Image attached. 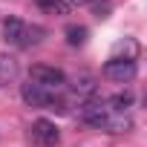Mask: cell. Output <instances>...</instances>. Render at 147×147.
Returning <instances> with one entry per match:
<instances>
[{
    "instance_id": "obj_4",
    "label": "cell",
    "mask_w": 147,
    "mask_h": 147,
    "mask_svg": "<svg viewBox=\"0 0 147 147\" xmlns=\"http://www.w3.org/2000/svg\"><path fill=\"white\" fill-rule=\"evenodd\" d=\"M20 98H23L29 107L49 110V107H52V101H55V92H52V90H43V87H40V84H35V81H29V84H23V87H20Z\"/></svg>"
},
{
    "instance_id": "obj_7",
    "label": "cell",
    "mask_w": 147,
    "mask_h": 147,
    "mask_svg": "<svg viewBox=\"0 0 147 147\" xmlns=\"http://www.w3.org/2000/svg\"><path fill=\"white\" fill-rule=\"evenodd\" d=\"M72 92H75L81 101H87V98H95L98 84H95V78L90 75V72H81V75L72 78Z\"/></svg>"
},
{
    "instance_id": "obj_5",
    "label": "cell",
    "mask_w": 147,
    "mask_h": 147,
    "mask_svg": "<svg viewBox=\"0 0 147 147\" xmlns=\"http://www.w3.org/2000/svg\"><path fill=\"white\" fill-rule=\"evenodd\" d=\"M32 138H35L40 147H55V144L61 141V133H58L55 121H49V118H38V121L32 124Z\"/></svg>"
},
{
    "instance_id": "obj_2",
    "label": "cell",
    "mask_w": 147,
    "mask_h": 147,
    "mask_svg": "<svg viewBox=\"0 0 147 147\" xmlns=\"http://www.w3.org/2000/svg\"><path fill=\"white\" fill-rule=\"evenodd\" d=\"M29 81H35V84H40L43 90H61L63 84H66V75L61 69H55V66H43V63H35V66H29Z\"/></svg>"
},
{
    "instance_id": "obj_12",
    "label": "cell",
    "mask_w": 147,
    "mask_h": 147,
    "mask_svg": "<svg viewBox=\"0 0 147 147\" xmlns=\"http://www.w3.org/2000/svg\"><path fill=\"white\" fill-rule=\"evenodd\" d=\"M87 26H66V43L69 46H84L87 43Z\"/></svg>"
},
{
    "instance_id": "obj_6",
    "label": "cell",
    "mask_w": 147,
    "mask_h": 147,
    "mask_svg": "<svg viewBox=\"0 0 147 147\" xmlns=\"http://www.w3.org/2000/svg\"><path fill=\"white\" fill-rule=\"evenodd\" d=\"M18 75H20V63H18V58L9 55V52H0V87L15 84Z\"/></svg>"
},
{
    "instance_id": "obj_1",
    "label": "cell",
    "mask_w": 147,
    "mask_h": 147,
    "mask_svg": "<svg viewBox=\"0 0 147 147\" xmlns=\"http://www.w3.org/2000/svg\"><path fill=\"white\" fill-rule=\"evenodd\" d=\"M110 113H113V107L104 101V98H87V101H81V107H78V118L84 121V124H90V127H104V121L110 118Z\"/></svg>"
},
{
    "instance_id": "obj_11",
    "label": "cell",
    "mask_w": 147,
    "mask_h": 147,
    "mask_svg": "<svg viewBox=\"0 0 147 147\" xmlns=\"http://www.w3.org/2000/svg\"><path fill=\"white\" fill-rule=\"evenodd\" d=\"M133 101H136V98H133V92H130V90H124V92L113 95V98H110L107 104L113 107V113H124L127 107H133Z\"/></svg>"
},
{
    "instance_id": "obj_13",
    "label": "cell",
    "mask_w": 147,
    "mask_h": 147,
    "mask_svg": "<svg viewBox=\"0 0 147 147\" xmlns=\"http://www.w3.org/2000/svg\"><path fill=\"white\" fill-rule=\"evenodd\" d=\"M40 35H46L40 26H26V29H23V38H20V46H35V43H40Z\"/></svg>"
},
{
    "instance_id": "obj_9",
    "label": "cell",
    "mask_w": 147,
    "mask_h": 147,
    "mask_svg": "<svg viewBox=\"0 0 147 147\" xmlns=\"http://www.w3.org/2000/svg\"><path fill=\"white\" fill-rule=\"evenodd\" d=\"M101 130H107V133H127V130H130V118H127L124 113H118V115L110 113V118L104 121Z\"/></svg>"
},
{
    "instance_id": "obj_15",
    "label": "cell",
    "mask_w": 147,
    "mask_h": 147,
    "mask_svg": "<svg viewBox=\"0 0 147 147\" xmlns=\"http://www.w3.org/2000/svg\"><path fill=\"white\" fill-rule=\"evenodd\" d=\"M66 3H69V6H72V3H84V0H66Z\"/></svg>"
},
{
    "instance_id": "obj_10",
    "label": "cell",
    "mask_w": 147,
    "mask_h": 147,
    "mask_svg": "<svg viewBox=\"0 0 147 147\" xmlns=\"http://www.w3.org/2000/svg\"><path fill=\"white\" fill-rule=\"evenodd\" d=\"M35 3L43 12H49V15H69V9H72L66 0H35Z\"/></svg>"
},
{
    "instance_id": "obj_3",
    "label": "cell",
    "mask_w": 147,
    "mask_h": 147,
    "mask_svg": "<svg viewBox=\"0 0 147 147\" xmlns=\"http://www.w3.org/2000/svg\"><path fill=\"white\" fill-rule=\"evenodd\" d=\"M136 72H138V66L130 58H110L104 63V78H110L115 84H130L136 78Z\"/></svg>"
},
{
    "instance_id": "obj_8",
    "label": "cell",
    "mask_w": 147,
    "mask_h": 147,
    "mask_svg": "<svg viewBox=\"0 0 147 147\" xmlns=\"http://www.w3.org/2000/svg\"><path fill=\"white\" fill-rule=\"evenodd\" d=\"M23 29H26V23H23L20 18H6V20H3V40H6V43H15V46H20Z\"/></svg>"
},
{
    "instance_id": "obj_14",
    "label": "cell",
    "mask_w": 147,
    "mask_h": 147,
    "mask_svg": "<svg viewBox=\"0 0 147 147\" xmlns=\"http://www.w3.org/2000/svg\"><path fill=\"white\" fill-rule=\"evenodd\" d=\"M110 12H113L110 0H92V15L95 18H110Z\"/></svg>"
}]
</instances>
